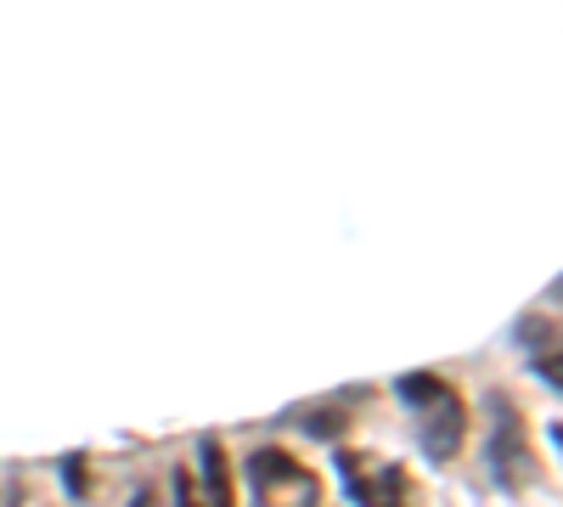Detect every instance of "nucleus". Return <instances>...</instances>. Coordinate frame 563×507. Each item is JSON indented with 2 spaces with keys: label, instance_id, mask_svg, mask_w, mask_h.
Returning a JSON list of instances; mask_svg holds the SVG:
<instances>
[{
  "label": "nucleus",
  "instance_id": "7ed1b4c3",
  "mask_svg": "<svg viewBox=\"0 0 563 507\" xmlns=\"http://www.w3.org/2000/svg\"><path fill=\"white\" fill-rule=\"evenodd\" d=\"M333 469H339L355 507H406V469L372 463V456H350V451L333 456Z\"/></svg>",
  "mask_w": 563,
  "mask_h": 507
},
{
  "label": "nucleus",
  "instance_id": "9b49d317",
  "mask_svg": "<svg viewBox=\"0 0 563 507\" xmlns=\"http://www.w3.org/2000/svg\"><path fill=\"white\" fill-rule=\"evenodd\" d=\"M130 507H158V496H153V485H135V496H130Z\"/></svg>",
  "mask_w": 563,
  "mask_h": 507
},
{
  "label": "nucleus",
  "instance_id": "0eeeda50",
  "mask_svg": "<svg viewBox=\"0 0 563 507\" xmlns=\"http://www.w3.org/2000/svg\"><path fill=\"white\" fill-rule=\"evenodd\" d=\"M305 434H310V440H339V434H344V418H339V411H310Z\"/></svg>",
  "mask_w": 563,
  "mask_h": 507
},
{
  "label": "nucleus",
  "instance_id": "6e6552de",
  "mask_svg": "<svg viewBox=\"0 0 563 507\" xmlns=\"http://www.w3.org/2000/svg\"><path fill=\"white\" fill-rule=\"evenodd\" d=\"M63 485L74 502H85V456H63Z\"/></svg>",
  "mask_w": 563,
  "mask_h": 507
},
{
  "label": "nucleus",
  "instance_id": "f257e3e1",
  "mask_svg": "<svg viewBox=\"0 0 563 507\" xmlns=\"http://www.w3.org/2000/svg\"><path fill=\"white\" fill-rule=\"evenodd\" d=\"M490 480L501 491H525L536 480V451H530L519 406L496 400V395H490Z\"/></svg>",
  "mask_w": 563,
  "mask_h": 507
},
{
  "label": "nucleus",
  "instance_id": "39448f33",
  "mask_svg": "<svg viewBox=\"0 0 563 507\" xmlns=\"http://www.w3.org/2000/svg\"><path fill=\"white\" fill-rule=\"evenodd\" d=\"M198 474H203V496L209 507H238V496H231V469H225V451L214 434L198 440Z\"/></svg>",
  "mask_w": 563,
  "mask_h": 507
},
{
  "label": "nucleus",
  "instance_id": "9d476101",
  "mask_svg": "<svg viewBox=\"0 0 563 507\" xmlns=\"http://www.w3.org/2000/svg\"><path fill=\"white\" fill-rule=\"evenodd\" d=\"M536 373H541V384H547V389H558V350L536 355Z\"/></svg>",
  "mask_w": 563,
  "mask_h": 507
},
{
  "label": "nucleus",
  "instance_id": "f03ea898",
  "mask_svg": "<svg viewBox=\"0 0 563 507\" xmlns=\"http://www.w3.org/2000/svg\"><path fill=\"white\" fill-rule=\"evenodd\" d=\"M249 485H254V496H260V507H321V485H316V474L310 469H299L288 451H254L249 456Z\"/></svg>",
  "mask_w": 563,
  "mask_h": 507
},
{
  "label": "nucleus",
  "instance_id": "423d86ee",
  "mask_svg": "<svg viewBox=\"0 0 563 507\" xmlns=\"http://www.w3.org/2000/svg\"><path fill=\"white\" fill-rule=\"evenodd\" d=\"M395 389H400V400H406L411 411H422L429 400H440V395H445V384H440L434 373H406V378H395Z\"/></svg>",
  "mask_w": 563,
  "mask_h": 507
},
{
  "label": "nucleus",
  "instance_id": "20e7f679",
  "mask_svg": "<svg viewBox=\"0 0 563 507\" xmlns=\"http://www.w3.org/2000/svg\"><path fill=\"white\" fill-rule=\"evenodd\" d=\"M462 434H467V418H462V400L445 389L440 400L422 406V423H417V451L429 456V463H451L462 451Z\"/></svg>",
  "mask_w": 563,
  "mask_h": 507
},
{
  "label": "nucleus",
  "instance_id": "1a4fd4ad",
  "mask_svg": "<svg viewBox=\"0 0 563 507\" xmlns=\"http://www.w3.org/2000/svg\"><path fill=\"white\" fill-rule=\"evenodd\" d=\"M175 507H198V491H192V474L175 469Z\"/></svg>",
  "mask_w": 563,
  "mask_h": 507
}]
</instances>
